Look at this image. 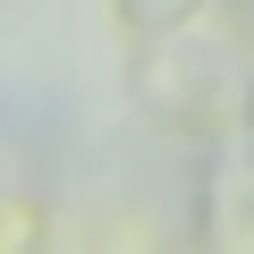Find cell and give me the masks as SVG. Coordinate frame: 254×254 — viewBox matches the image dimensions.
I'll list each match as a JSON object with an SVG mask.
<instances>
[{
  "label": "cell",
  "mask_w": 254,
  "mask_h": 254,
  "mask_svg": "<svg viewBox=\"0 0 254 254\" xmlns=\"http://www.w3.org/2000/svg\"><path fill=\"white\" fill-rule=\"evenodd\" d=\"M51 237V203L26 187H0V254H34Z\"/></svg>",
  "instance_id": "3957f363"
},
{
  "label": "cell",
  "mask_w": 254,
  "mask_h": 254,
  "mask_svg": "<svg viewBox=\"0 0 254 254\" xmlns=\"http://www.w3.org/2000/svg\"><path fill=\"white\" fill-rule=\"evenodd\" d=\"M229 9H246V17H254V0H229Z\"/></svg>",
  "instance_id": "5b68a950"
},
{
  "label": "cell",
  "mask_w": 254,
  "mask_h": 254,
  "mask_svg": "<svg viewBox=\"0 0 254 254\" xmlns=\"http://www.w3.org/2000/svg\"><path fill=\"white\" fill-rule=\"evenodd\" d=\"M110 9H119V26H127V34L144 43V34H170V26H187L203 0H110Z\"/></svg>",
  "instance_id": "277c9868"
},
{
  "label": "cell",
  "mask_w": 254,
  "mask_h": 254,
  "mask_svg": "<svg viewBox=\"0 0 254 254\" xmlns=\"http://www.w3.org/2000/svg\"><path fill=\"white\" fill-rule=\"evenodd\" d=\"M195 229H203L212 254H254V127L212 144L203 195H195Z\"/></svg>",
  "instance_id": "7a4b0ae2"
},
{
  "label": "cell",
  "mask_w": 254,
  "mask_h": 254,
  "mask_svg": "<svg viewBox=\"0 0 254 254\" xmlns=\"http://www.w3.org/2000/svg\"><path fill=\"white\" fill-rule=\"evenodd\" d=\"M127 93H136V110L153 127H170V136H246L254 127V60L212 34V26H170V34H144L136 60H127Z\"/></svg>",
  "instance_id": "6da1fadb"
}]
</instances>
